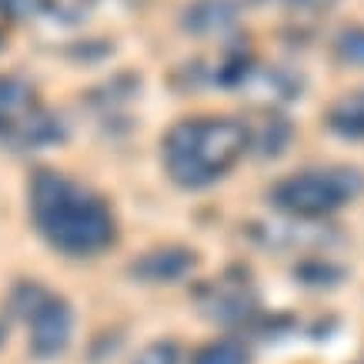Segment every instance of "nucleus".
I'll list each match as a JSON object with an SVG mask.
<instances>
[{
  "mask_svg": "<svg viewBox=\"0 0 364 364\" xmlns=\"http://www.w3.org/2000/svg\"><path fill=\"white\" fill-rule=\"evenodd\" d=\"M31 210L44 241L70 257H94L117 237L111 208L57 171L33 174Z\"/></svg>",
  "mask_w": 364,
  "mask_h": 364,
  "instance_id": "obj_1",
  "label": "nucleus"
},
{
  "mask_svg": "<svg viewBox=\"0 0 364 364\" xmlns=\"http://www.w3.org/2000/svg\"><path fill=\"white\" fill-rule=\"evenodd\" d=\"M251 134L231 117H194L174 124L164 137L167 174L181 188H208L247 151Z\"/></svg>",
  "mask_w": 364,
  "mask_h": 364,
  "instance_id": "obj_2",
  "label": "nucleus"
},
{
  "mask_svg": "<svg viewBox=\"0 0 364 364\" xmlns=\"http://www.w3.org/2000/svg\"><path fill=\"white\" fill-rule=\"evenodd\" d=\"M361 194L364 174L358 167H314L284 177L271 191V200L294 218H324L358 200Z\"/></svg>",
  "mask_w": 364,
  "mask_h": 364,
  "instance_id": "obj_3",
  "label": "nucleus"
},
{
  "mask_svg": "<svg viewBox=\"0 0 364 364\" xmlns=\"http://www.w3.org/2000/svg\"><path fill=\"white\" fill-rule=\"evenodd\" d=\"M27 324H31V351L41 361H50L67 351L70 334H74V314L64 298L54 294H33V304L27 308Z\"/></svg>",
  "mask_w": 364,
  "mask_h": 364,
  "instance_id": "obj_4",
  "label": "nucleus"
},
{
  "mask_svg": "<svg viewBox=\"0 0 364 364\" xmlns=\"http://www.w3.org/2000/svg\"><path fill=\"white\" fill-rule=\"evenodd\" d=\"M194 264H198V257L188 247H154V251L141 254L137 261H131L127 274L144 284H171V281L188 277Z\"/></svg>",
  "mask_w": 364,
  "mask_h": 364,
  "instance_id": "obj_5",
  "label": "nucleus"
},
{
  "mask_svg": "<svg viewBox=\"0 0 364 364\" xmlns=\"http://www.w3.org/2000/svg\"><path fill=\"white\" fill-rule=\"evenodd\" d=\"M60 137H64V124L44 111L21 114V117H14V121L4 127V141L11 144L14 151L47 147V144H57Z\"/></svg>",
  "mask_w": 364,
  "mask_h": 364,
  "instance_id": "obj_6",
  "label": "nucleus"
},
{
  "mask_svg": "<svg viewBox=\"0 0 364 364\" xmlns=\"http://www.w3.org/2000/svg\"><path fill=\"white\" fill-rule=\"evenodd\" d=\"M234 21H237V7L231 0H198L184 17L188 31L194 33H224Z\"/></svg>",
  "mask_w": 364,
  "mask_h": 364,
  "instance_id": "obj_7",
  "label": "nucleus"
},
{
  "mask_svg": "<svg viewBox=\"0 0 364 364\" xmlns=\"http://www.w3.org/2000/svg\"><path fill=\"white\" fill-rule=\"evenodd\" d=\"M328 127L348 141L364 137V90H354V94H344L341 100H334L331 111H328Z\"/></svg>",
  "mask_w": 364,
  "mask_h": 364,
  "instance_id": "obj_8",
  "label": "nucleus"
},
{
  "mask_svg": "<svg viewBox=\"0 0 364 364\" xmlns=\"http://www.w3.org/2000/svg\"><path fill=\"white\" fill-rule=\"evenodd\" d=\"M191 364H247V348L241 341H231V338L208 341L204 348L194 351Z\"/></svg>",
  "mask_w": 364,
  "mask_h": 364,
  "instance_id": "obj_9",
  "label": "nucleus"
},
{
  "mask_svg": "<svg viewBox=\"0 0 364 364\" xmlns=\"http://www.w3.org/2000/svg\"><path fill=\"white\" fill-rule=\"evenodd\" d=\"M27 104H31V90L23 87L21 80L0 77V131L21 114Z\"/></svg>",
  "mask_w": 364,
  "mask_h": 364,
  "instance_id": "obj_10",
  "label": "nucleus"
},
{
  "mask_svg": "<svg viewBox=\"0 0 364 364\" xmlns=\"http://www.w3.org/2000/svg\"><path fill=\"white\" fill-rule=\"evenodd\" d=\"M334 50H338V60L348 67H364V27H348V31L338 33L334 41Z\"/></svg>",
  "mask_w": 364,
  "mask_h": 364,
  "instance_id": "obj_11",
  "label": "nucleus"
},
{
  "mask_svg": "<svg viewBox=\"0 0 364 364\" xmlns=\"http://www.w3.org/2000/svg\"><path fill=\"white\" fill-rule=\"evenodd\" d=\"M134 364H181V348L174 341H154L134 358Z\"/></svg>",
  "mask_w": 364,
  "mask_h": 364,
  "instance_id": "obj_12",
  "label": "nucleus"
},
{
  "mask_svg": "<svg viewBox=\"0 0 364 364\" xmlns=\"http://www.w3.org/2000/svg\"><path fill=\"white\" fill-rule=\"evenodd\" d=\"M291 4H301V7H324V4H331V0H291Z\"/></svg>",
  "mask_w": 364,
  "mask_h": 364,
  "instance_id": "obj_13",
  "label": "nucleus"
}]
</instances>
